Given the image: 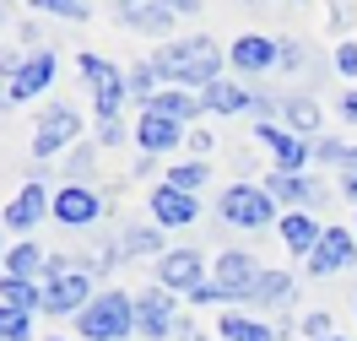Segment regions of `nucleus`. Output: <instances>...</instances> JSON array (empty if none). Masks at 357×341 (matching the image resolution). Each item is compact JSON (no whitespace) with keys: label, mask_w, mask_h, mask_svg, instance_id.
I'll use <instances>...</instances> for the list:
<instances>
[{"label":"nucleus","mask_w":357,"mask_h":341,"mask_svg":"<svg viewBox=\"0 0 357 341\" xmlns=\"http://www.w3.org/2000/svg\"><path fill=\"white\" fill-rule=\"evenodd\" d=\"M266 190H271V201H287V206H298V211H309V206L325 201V184L309 179V174H266Z\"/></svg>","instance_id":"nucleus-16"},{"label":"nucleus","mask_w":357,"mask_h":341,"mask_svg":"<svg viewBox=\"0 0 357 341\" xmlns=\"http://www.w3.org/2000/svg\"><path fill=\"white\" fill-rule=\"evenodd\" d=\"M184 331V315H178V303L168 287H141L135 293V336L146 341H168Z\"/></svg>","instance_id":"nucleus-4"},{"label":"nucleus","mask_w":357,"mask_h":341,"mask_svg":"<svg viewBox=\"0 0 357 341\" xmlns=\"http://www.w3.org/2000/svg\"><path fill=\"white\" fill-rule=\"evenodd\" d=\"M125 98H130V76H125V70H114L109 82L92 92V103H98V119H119V103H125Z\"/></svg>","instance_id":"nucleus-27"},{"label":"nucleus","mask_w":357,"mask_h":341,"mask_svg":"<svg viewBox=\"0 0 357 341\" xmlns=\"http://www.w3.org/2000/svg\"><path fill=\"white\" fill-rule=\"evenodd\" d=\"M125 76H130V98H135V103H141V114H146V109H152V98H157V92H162V87H157L162 76H157L152 66H135V70H125Z\"/></svg>","instance_id":"nucleus-31"},{"label":"nucleus","mask_w":357,"mask_h":341,"mask_svg":"<svg viewBox=\"0 0 357 341\" xmlns=\"http://www.w3.org/2000/svg\"><path fill=\"white\" fill-rule=\"evenodd\" d=\"M335 70H341V76H357V44H352V38L335 44Z\"/></svg>","instance_id":"nucleus-39"},{"label":"nucleus","mask_w":357,"mask_h":341,"mask_svg":"<svg viewBox=\"0 0 357 341\" xmlns=\"http://www.w3.org/2000/svg\"><path fill=\"white\" fill-rule=\"evenodd\" d=\"M195 217H201V201H195V195H184L174 184H157L152 190V222L157 227H190Z\"/></svg>","instance_id":"nucleus-15"},{"label":"nucleus","mask_w":357,"mask_h":341,"mask_svg":"<svg viewBox=\"0 0 357 341\" xmlns=\"http://www.w3.org/2000/svg\"><path fill=\"white\" fill-rule=\"evenodd\" d=\"M92 174H98V146H70L66 152V184H87L92 190Z\"/></svg>","instance_id":"nucleus-29"},{"label":"nucleus","mask_w":357,"mask_h":341,"mask_svg":"<svg viewBox=\"0 0 357 341\" xmlns=\"http://www.w3.org/2000/svg\"><path fill=\"white\" fill-rule=\"evenodd\" d=\"M103 217V195L87 184H60L54 190V222L60 227H92Z\"/></svg>","instance_id":"nucleus-11"},{"label":"nucleus","mask_w":357,"mask_h":341,"mask_svg":"<svg viewBox=\"0 0 357 341\" xmlns=\"http://www.w3.org/2000/svg\"><path fill=\"white\" fill-rule=\"evenodd\" d=\"M352 309H357V303H352Z\"/></svg>","instance_id":"nucleus-47"},{"label":"nucleus","mask_w":357,"mask_h":341,"mask_svg":"<svg viewBox=\"0 0 357 341\" xmlns=\"http://www.w3.org/2000/svg\"><path fill=\"white\" fill-rule=\"evenodd\" d=\"M174 341H211V336H206L201 325H190V319H184V331H178V336H174Z\"/></svg>","instance_id":"nucleus-43"},{"label":"nucleus","mask_w":357,"mask_h":341,"mask_svg":"<svg viewBox=\"0 0 357 341\" xmlns=\"http://www.w3.org/2000/svg\"><path fill=\"white\" fill-rule=\"evenodd\" d=\"M98 141H103V146H119V141H125V125H119V119H98Z\"/></svg>","instance_id":"nucleus-40"},{"label":"nucleus","mask_w":357,"mask_h":341,"mask_svg":"<svg viewBox=\"0 0 357 341\" xmlns=\"http://www.w3.org/2000/svg\"><path fill=\"white\" fill-rule=\"evenodd\" d=\"M38 11H44V17H54V22H87V17H92L87 0H44Z\"/></svg>","instance_id":"nucleus-33"},{"label":"nucleus","mask_w":357,"mask_h":341,"mask_svg":"<svg viewBox=\"0 0 357 341\" xmlns=\"http://www.w3.org/2000/svg\"><path fill=\"white\" fill-rule=\"evenodd\" d=\"M184 146H190V152H195V162H201L206 152H211V136H206V130H190V141H184Z\"/></svg>","instance_id":"nucleus-41"},{"label":"nucleus","mask_w":357,"mask_h":341,"mask_svg":"<svg viewBox=\"0 0 357 341\" xmlns=\"http://www.w3.org/2000/svg\"><path fill=\"white\" fill-rule=\"evenodd\" d=\"M82 119H76V109L70 103H54V109L38 114V130H33V158L49 162L60 158V152H70V146H82Z\"/></svg>","instance_id":"nucleus-6"},{"label":"nucleus","mask_w":357,"mask_h":341,"mask_svg":"<svg viewBox=\"0 0 357 341\" xmlns=\"http://www.w3.org/2000/svg\"><path fill=\"white\" fill-rule=\"evenodd\" d=\"M54 341H66V336H54Z\"/></svg>","instance_id":"nucleus-46"},{"label":"nucleus","mask_w":357,"mask_h":341,"mask_svg":"<svg viewBox=\"0 0 357 341\" xmlns=\"http://www.w3.org/2000/svg\"><path fill=\"white\" fill-rule=\"evenodd\" d=\"M146 114H162V119H174V125H184V119H195V114H206L201 109V92H184V87H162L152 98V109Z\"/></svg>","instance_id":"nucleus-22"},{"label":"nucleus","mask_w":357,"mask_h":341,"mask_svg":"<svg viewBox=\"0 0 357 341\" xmlns=\"http://www.w3.org/2000/svg\"><path fill=\"white\" fill-rule=\"evenodd\" d=\"M341 195L357 206V146H352V158L341 162Z\"/></svg>","instance_id":"nucleus-38"},{"label":"nucleus","mask_w":357,"mask_h":341,"mask_svg":"<svg viewBox=\"0 0 357 341\" xmlns=\"http://www.w3.org/2000/svg\"><path fill=\"white\" fill-rule=\"evenodd\" d=\"M135 141H141L146 158H162V152H174L178 141H190V136H184V125L162 119V114H141V119H135Z\"/></svg>","instance_id":"nucleus-18"},{"label":"nucleus","mask_w":357,"mask_h":341,"mask_svg":"<svg viewBox=\"0 0 357 341\" xmlns=\"http://www.w3.org/2000/svg\"><path fill=\"white\" fill-rule=\"evenodd\" d=\"M0 341H33V315H11V309H0Z\"/></svg>","instance_id":"nucleus-34"},{"label":"nucleus","mask_w":357,"mask_h":341,"mask_svg":"<svg viewBox=\"0 0 357 341\" xmlns=\"http://www.w3.org/2000/svg\"><path fill=\"white\" fill-rule=\"evenodd\" d=\"M76 331H82L87 341H125V336H135V298L119 293V287H103V293L82 309Z\"/></svg>","instance_id":"nucleus-3"},{"label":"nucleus","mask_w":357,"mask_h":341,"mask_svg":"<svg viewBox=\"0 0 357 341\" xmlns=\"http://www.w3.org/2000/svg\"><path fill=\"white\" fill-rule=\"evenodd\" d=\"M319 238H325V227L314 222L309 211H282V244H287L292 255H303V260H309V255L319 250Z\"/></svg>","instance_id":"nucleus-19"},{"label":"nucleus","mask_w":357,"mask_h":341,"mask_svg":"<svg viewBox=\"0 0 357 341\" xmlns=\"http://www.w3.org/2000/svg\"><path fill=\"white\" fill-rule=\"evenodd\" d=\"M357 260V233L352 227H325V238H319V250L303 260L314 276H335V271H347Z\"/></svg>","instance_id":"nucleus-12"},{"label":"nucleus","mask_w":357,"mask_h":341,"mask_svg":"<svg viewBox=\"0 0 357 341\" xmlns=\"http://www.w3.org/2000/svg\"><path fill=\"white\" fill-rule=\"evenodd\" d=\"M98 293H103V287H92L87 260H49V271H44V315L82 319V309H87Z\"/></svg>","instance_id":"nucleus-2"},{"label":"nucleus","mask_w":357,"mask_h":341,"mask_svg":"<svg viewBox=\"0 0 357 341\" xmlns=\"http://www.w3.org/2000/svg\"><path fill=\"white\" fill-rule=\"evenodd\" d=\"M211 282H222L238 303H249V298H255V282H260V266H255V255L227 250V255H217V276H211Z\"/></svg>","instance_id":"nucleus-14"},{"label":"nucleus","mask_w":357,"mask_h":341,"mask_svg":"<svg viewBox=\"0 0 357 341\" xmlns=\"http://www.w3.org/2000/svg\"><path fill=\"white\" fill-rule=\"evenodd\" d=\"M206 179H211V162H174L162 184H174V190H184V195H201Z\"/></svg>","instance_id":"nucleus-30"},{"label":"nucleus","mask_w":357,"mask_h":341,"mask_svg":"<svg viewBox=\"0 0 357 341\" xmlns=\"http://www.w3.org/2000/svg\"><path fill=\"white\" fill-rule=\"evenodd\" d=\"M341 119H347V125H357V87L341 98Z\"/></svg>","instance_id":"nucleus-42"},{"label":"nucleus","mask_w":357,"mask_h":341,"mask_svg":"<svg viewBox=\"0 0 357 341\" xmlns=\"http://www.w3.org/2000/svg\"><path fill=\"white\" fill-rule=\"evenodd\" d=\"M282 119H287V130L292 136H314L319 141V125H325V114H319V103H314V98H303V92H298V98H282Z\"/></svg>","instance_id":"nucleus-21"},{"label":"nucleus","mask_w":357,"mask_h":341,"mask_svg":"<svg viewBox=\"0 0 357 341\" xmlns=\"http://www.w3.org/2000/svg\"><path fill=\"white\" fill-rule=\"evenodd\" d=\"M255 136L266 141V152H271V174H303V168L314 162V146L303 136H292L287 125L260 119V125H255Z\"/></svg>","instance_id":"nucleus-8"},{"label":"nucleus","mask_w":357,"mask_h":341,"mask_svg":"<svg viewBox=\"0 0 357 341\" xmlns=\"http://www.w3.org/2000/svg\"><path fill=\"white\" fill-rule=\"evenodd\" d=\"M76 70H82V82H87L92 92H98V87H103V82H109V76H114L119 66H109L103 54H76Z\"/></svg>","instance_id":"nucleus-32"},{"label":"nucleus","mask_w":357,"mask_h":341,"mask_svg":"<svg viewBox=\"0 0 357 341\" xmlns=\"http://www.w3.org/2000/svg\"><path fill=\"white\" fill-rule=\"evenodd\" d=\"M352 233H357V211H352Z\"/></svg>","instance_id":"nucleus-44"},{"label":"nucleus","mask_w":357,"mask_h":341,"mask_svg":"<svg viewBox=\"0 0 357 341\" xmlns=\"http://www.w3.org/2000/svg\"><path fill=\"white\" fill-rule=\"evenodd\" d=\"M54 82V54L49 49H33L27 60L6 54V103H27Z\"/></svg>","instance_id":"nucleus-7"},{"label":"nucleus","mask_w":357,"mask_h":341,"mask_svg":"<svg viewBox=\"0 0 357 341\" xmlns=\"http://www.w3.org/2000/svg\"><path fill=\"white\" fill-rule=\"evenodd\" d=\"M38 271H49V260L38 244H11L6 250V276H22V282H33Z\"/></svg>","instance_id":"nucleus-26"},{"label":"nucleus","mask_w":357,"mask_h":341,"mask_svg":"<svg viewBox=\"0 0 357 341\" xmlns=\"http://www.w3.org/2000/svg\"><path fill=\"white\" fill-rule=\"evenodd\" d=\"M119 255H125V260H146V255H157V260H162V227H130V233H125V244H119Z\"/></svg>","instance_id":"nucleus-28"},{"label":"nucleus","mask_w":357,"mask_h":341,"mask_svg":"<svg viewBox=\"0 0 357 341\" xmlns=\"http://www.w3.org/2000/svg\"><path fill=\"white\" fill-rule=\"evenodd\" d=\"M0 309L33 315V309H44V287H38V282H22V276H6V282H0Z\"/></svg>","instance_id":"nucleus-24"},{"label":"nucleus","mask_w":357,"mask_h":341,"mask_svg":"<svg viewBox=\"0 0 357 341\" xmlns=\"http://www.w3.org/2000/svg\"><path fill=\"white\" fill-rule=\"evenodd\" d=\"M255 103H260V98H255L249 87H238V82H227V76L201 92V109L206 114H244V109H255Z\"/></svg>","instance_id":"nucleus-20"},{"label":"nucleus","mask_w":357,"mask_h":341,"mask_svg":"<svg viewBox=\"0 0 357 341\" xmlns=\"http://www.w3.org/2000/svg\"><path fill=\"white\" fill-rule=\"evenodd\" d=\"M217 341H276V331H271L266 319H255V315H238V309H227V315L217 319Z\"/></svg>","instance_id":"nucleus-23"},{"label":"nucleus","mask_w":357,"mask_h":341,"mask_svg":"<svg viewBox=\"0 0 357 341\" xmlns=\"http://www.w3.org/2000/svg\"><path fill=\"white\" fill-rule=\"evenodd\" d=\"M157 287H168L174 298H190L195 287H206V266L195 250H168L157 260Z\"/></svg>","instance_id":"nucleus-9"},{"label":"nucleus","mask_w":357,"mask_h":341,"mask_svg":"<svg viewBox=\"0 0 357 341\" xmlns=\"http://www.w3.org/2000/svg\"><path fill=\"white\" fill-rule=\"evenodd\" d=\"M152 70L168 87L206 92L211 82H222V49H217V38H206V33H190V38H174V44L157 49Z\"/></svg>","instance_id":"nucleus-1"},{"label":"nucleus","mask_w":357,"mask_h":341,"mask_svg":"<svg viewBox=\"0 0 357 341\" xmlns=\"http://www.w3.org/2000/svg\"><path fill=\"white\" fill-rule=\"evenodd\" d=\"M190 303H238V298L227 293L222 282H206V287H195V293H190Z\"/></svg>","instance_id":"nucleus-37"},{"label":"nucleus","mask_w":357,"mask_h":341,"mask_svg":"<svg viewBox=\"0 0 357 341\" xmlns=\"http://www.w3.org/2000/svg\"><path fill=\"white\" fill-rule=\"evenodd\" d=\"M227 60H233V70L266 76V70H276V66H282V38H266V33H244V38H233Z\"/></svg>","instance_id":"nucleus-13"},{"label":"nucleus","mask_w":357,"mask_h":341,"mask_svg":"<svg viewBox=\"0 0 357 341\" xmlns=\"http://www.w3.org/2000/svg\"><path fill=\"white\" fill-rule=\"evenodd\" d=\"M222 222L227 227H271L276 222V201H271L266 184H233V190H222Z\"/></svg>","instance_id":"nucleus-5"},{"label":"nucleus","mask_w":357,"mask_h":341,"mask_svg":"<svg viewBox=\"0 0 357 341\" xmlns=\"http://www.w3.org/2000/svg\"><path fill=\"white\" fill-rule=\"evenodd\" d=\"M292 293H298V282H292L287 271H260V282H255V298H249V303H260V309H287Z\"/></svg>","instance_id":"nucleus-25"},{"label":"nucleus","mask_w":357,"mask_h":341,"mask_svg":"<svg viewBox=\"0 0 357 341\" xmlns=\"http://www.w3.org/2000/svg\"><path fill=\"white\" fill-rule=\"evenodd\" d=\"M303 336H309V341H331V336H335L331 315H319V309H314V315H303Z\"/></svg>","instance_id":"nucleus-36"},{"label":"nucleus","mask_w":357,"mask_h":341,"mask_svg":"<svg viewBox=\"0 0 357 341\" xmlns=\"http://www.w3.org/2000/svg\"><path fill=\"white\" fill-rule=\"evenodd\" d=\"M347 158H352V146H347L341 136H319L314 141V162H319V168H325V162H347Z\"/></svg>","instance_id":"nucleus-35"},{"label":"nucleus","mask_w":357,"mask_h":341,"mask_svg":"<svg viewBox=\"0 0 357 341\" xmlns=\"http://www.w3.org/2000/svg\"><path fill=\"white\" fill-rule=\"evenodd\" d=\"M178 17V6H162V0H119V22L135 27V33H168Z\"/></svg>","instance_id":"nucleus-17"},{"label":"nucleus","mask_w":357,"mask_h":341,"mask_svg":"<svg viewBox=\"0 0 357 341\" xmlns=\"http://www.w3.org/2000/svg\"><path fill=\"white\" fill-rule=\"evenodd\" d=\"M44 217H54V195H49L38 179H27L22 190L6 201V227H11V233H33Z\"/></svg>","instance_id":"nucleus-10"},{"label":"nucleus","mask_w":357,"mask_h":341,"mask_svg":"<svg viewBox=\"0 0 357 341\" xmlns=\"http://www.w3.org/2000/svg\"><path fill=\"white\" fill-rule=\"evenodd\" d=\"M331 341H347V336H331Z\"/></svg>","instance_id":"nucleus-45"}]
</instances>
